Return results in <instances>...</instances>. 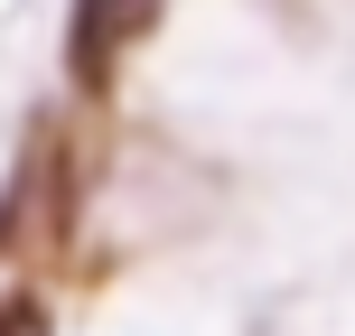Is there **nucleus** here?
<instances>
[{
  "instance_id": "obj_1",
  "label": "nucleus",
  "mask_w": 355,
  "mask_h": 336,
  "mask_svg": "<svg viewBox=\"0 0 355 336\" xmlns=\"http://www.w3.org/2000/svg\"><path fill=\"white\" fill-rule=\"evenodd\" d=\"M159 19V0H75L66 19V75L85 94H112V66H122V47Z\"/></svg>"
},
{
  "instance_id": "obj_2",
  "label": "nucleus",
  "mask_w": 355,
  "mask_h": 336,
  "mask_svg": "<svg viewBox=\"0 0 355 336\" xmlns=\"http://www.w3.org/2000/svg\"><path fill=\"white\" fill-rule=\"evenodd\" d=\"M0 336H56L37 299H0Z\"/></svg>"
}]
</instances>
